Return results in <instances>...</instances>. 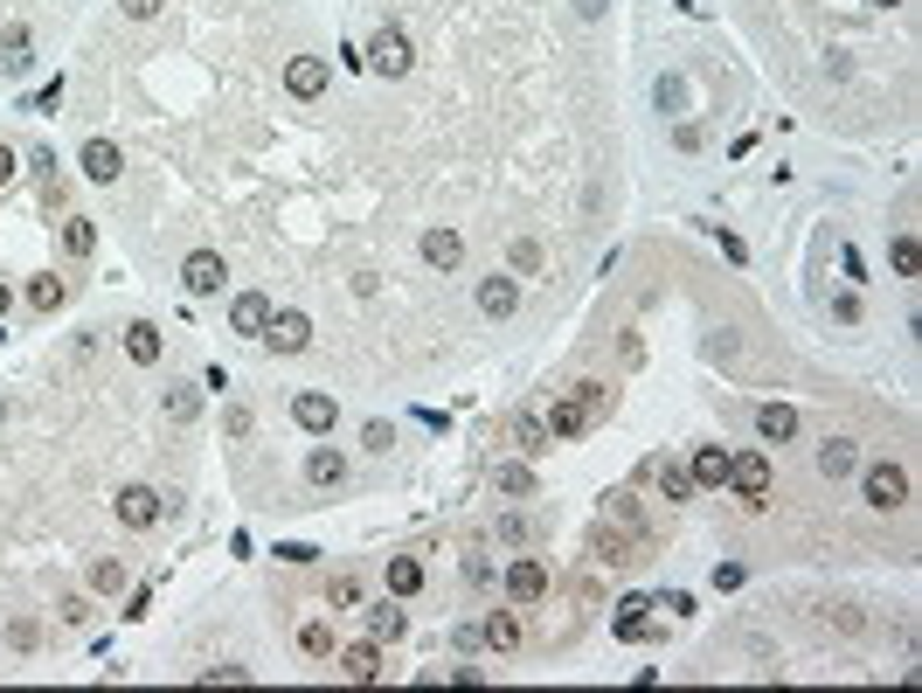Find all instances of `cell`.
<instances>
[{"instance_id": "cell-36", "label": "cell", "mask_w": 922, "mask_h": 693, "mask_svg": "<svg viewBox=\"0 0 922 693\" xmlns=\"http://www.w3.org/2000/svg\"><path fill=\"white\" fill-rule=\"evenodd\" d=\"M888 257H895V271H901V277H915V264H922V250H915V236H909V230L895 236V250H888Z\"/></svg>"}, {"instance_id": "cell-20", "label": "cell", "mask_w": 922, "mask_h": 693, "mask_svg": "<svg viewBox=\"0 0 922 693\" xmlns=\"http://www.w3.org/2000/svg\"><path fill=\"white\" fill-rule=\"evenodd\" d=\"M423 590V561L417 555H389V596H417Z\"/></svg>"}, {"instance_id": "cell-24", "label": "cell", "mask_w": 922, "mask_h": 693, "mask_svg": "<svg viewBox=\"0 0 922 693\" xmlns=\"http://www.w3.org/2000/svg\"><path fill=\"white\" fill-rule=\"evenodd\" d=\"M646 610H652V596H625V604H617V639H652Z\"/></svg>"}, {"instance_id": "cell-4", "label": "cell", "mask_w": 922, "mask_h": 693, "mask_svg": "<svg viewBox=\"0 0 922 693\" xmlns=\"http://www.w3.org/2000/svg\"><path fill=\"white\" fill-rule=\"evenodd\" d=\"M728 485L749 499V507H763L770 499V458L763 451H742V458H728Z\"/></svg>"}, {"instance_id": "cell-47", "label": "cell", "mask_w": 922, "mask_h": 693, "mask_svg": "<svg viewBox=\"0 0 922 693\" xmlns=\"http://www.w3.org/2000/svg\"><path fill=\"white\" fill-rule=\"evenodd\" d=\"M881 8H901V0H881Z\"/></svg>"}, {"instance_id": "cell-3", "label": "cell", "mask_w": 922, "mask_h": 693, "mask_svg": "<svg viewBox=\"0 0 922 693\" xmlns=\"http://www.w3.org/2000/svg\"><path fill=\"white\" fill-rule=\"evenodd\" d=\"M506 604H541L549 596V561H534V555H520V561H506Z\"/></svg>"}, {"instance_id": "cell-37", "label": "cell", "mask_w": 922, "mask_h": 693, "mask_svg": "<svg viewBox=\"0 0 922 693\" xmlns=\"http://www.w3.org/2000/svg\"><path fill=\"white\" fill-rule=\"evenodd\" d=\"M327 604H333V610H354V604H361V583H354V576H333Z\"/></svg>"}, {"instance_id": "cell-15", "label": "cell", "mask_w": 922, "mask_h": 693, "mask_svg": "<svg viewBox=\"0 0 922 693\" xmlns=\"http://www.w3.org/2000/svg\"><path fill=\"white\" fill-rule=\"evenodd\" d=\"M160 347H167V341H160V326H153V320H132V326H125V361L153 368V361H160Z\"/></svg>"}, {"instance_id": "cell-5", "label": "cell", "mask_w": 922, "mask_h": 693, "mask_svg": "<svg viewBox=\"0 0 922 693\" xmlns=\"http://www.w3.org/2000/svg\"><path fill=\"white\" fill-rule=\"evenodd\" d=\"M181 285L195 292V298H216L222 285H230V264H222L216 250H195V257H187V264H181Z\"/></svg>"}, {"instance_id": "cell-31", "label": "cell", "mask_w": 922, "mask_h": 693, "mask_svg": "<svg viewBox=\"0 0 922 693\" xmlns=\"http://www.w3.org/2000/svg\"><path fill=\"white\" fill-rule=\"evenodd\" d=\"M90 590H105V596H119V590H125V561H119V555H105V561H98V569H90Z\"/></svg>"}, {"instance_id": "cell-1", "label": "cell", "mask_w": 922, "mask_h": 693, "mask_svg": "<svg viewBox=\"0 0 922 693\" xmlns=\"http://www.w3.org/2000/svg\"><path fill=\"white\" fill-rule=\"evenodd\" d=\"M361 63L374 70V77H409V63H417V49H409V35L395 28V22H382L368 35V49H361Z\"/></svg>"}, {"instance_id": "cell-33", "label": "cell", "mask_w": 922, "mask_h": 693, "mask_svg": "<svg viewBox=\"0 0 922 693\" xmlns=\"http://www.w3.org/2000/svg\"><path fill=\"white\" fill-rule=\"evenodd\" d=\"M500 493L506 499H527V493H534V472H527V465H500Z\"/></svg>"}, {"instance_id": "cell-30", "label": "cell", "mask_w": 922, "mask_h": 693, "mask_svg": "<svg viewBox=\"0 0 922 693\" xmlns=\"http://www.w3.org/2000/svg\"><path fill=\"white\" fill-rule=\"evenodd\" d=\"M659 493H666V499H693V472H687V465H659Z\"/></svg>"}, {"instance_id": "cell-18", "label": "cell", "mask_w": 922, "mask_h": 693, "mask_svg": "<svg viewBox=\"0 0 922 693\" xmlns=\"http://www.w3.org/2000/svg\"><path fill=\"white\" fill-rule=\"evenodd\" d=\"M514 437H520V451H527V458L555 451V437H549V423H541V409H520V417H514Z\"/></svg>"}, {"instance_id": "cell-22", "label": "cell", "mask_w": 922, "mask_h": 693, "mask_svg": "<svg viewBox=\"0 0 922 693\" xmlns=\"http://www.w3.org/2000/svg\"><path fill=\"white\" fill-rule=\"evenodd\" d=\"M479 639L493 645V652H514V645H520V617H514V610H493V617L479 624Z\"/></svg>"}, {"instance_id": "cell-7", "label": "cell", "mask_w": 922, "mask_h": 693, "mask_svg": "<svg viewBox=\"0 0 922 693\" xmlns=\"http://www.w3.org/2000/svg\"><path fill=\"white\" fill-rule=\"evenodd\" d=\"M333 666H341V680L354 686H368V680H382V645L361 639V645H347V652H333Z\"/></svg>"}, {"instance_id": "cell-6", "label": "cell", "mask_w": 922, "mask_h": 693, "mask_svg": "<svg viewBox=\"0 0 922 693\" xmlns=\"http://www.w3.org/2000/svg\"><path fill=\"white\" fill-rule=\"evenodd\" d=\"M263 341H271L278 354H306V347H312V320H306V312H271Z\"/></svg>"}, {"instance_id": "cell-9", "label": "cell", "mask_w": 922, "mask_h": 693, "mask_svg": "<svg viewBox=\"0 0 922 693\" xmlns=\"http://www.w3.org/2000/svg\"><path fill=\"white\" fill-rule=\"evenodd\" d=\"M77 166H84V181H98V187H111V181H119V174H125V153H119V146H111V139H90V146H84V153H77Z\"/></svg>"}, {"instance_id": "cell-13", "label": "cell", "mask_w": 922, "mask_h": 693, "mask_svg": "<svg viewBox=\"0 0 922 693\" xmlns=\"http://www.w3.org/2000/svg\"><path fill=\"white\" fill-rule=\"evenodd\" d=\"M423 264H430V271H458V264H465V236H458V230H430V236H423Z\"/></svg>"}, {"instance_id": "cell-12", "label": "cell", "mask_w": 922, "mask_h": 693, "mask_svg": "<svg viewBox=\"0 0 922 693\" xmlns=\"http://www.w3.org/2000/svg\"><path fill=\"white\" fill-rule=\"evenodd\" d=\"M285 90H292V98H319V90H327V63H319V55H292V63H285Z\"/></svg>"}, {"instance_id": "cell-23", "label": "cell", "mask_w": 922, "mask_h": 693, "mask_svg": "<svg viewBox=\"0 0 922 693\" xmlns=\"http://www.w3.org/2000/svg\"><path fill=\"white\" fill-rule=\"evenodd\" d=\"M687 472H693V485H728V451H722V444H708V451H693Z\"/></svg>"}, {"instance_id": "cell-45", "label": "cell", "mask_w": 922, "mask_h": 693, "mask_svg": "<svg viewBox=\"0 0 922 693\" xmlns=\"http://www.w3.org/2000/svg\"><path fill=\"white\" fill-rule=\"evenodd\" d=\"M576 14H590V22H597V14H604V0H576Z\"/></svg>"}, {"instance_id": "cell-28", "label": "cell", "mask_w": 922, "mask_h": 693, "mask_svg": "<svg viewBox=\"0 0 922 693\" xmlns=\"http://www.w3.org/2000/svg\"><path fill=\"white\" fill-rule=\"evenodd\" d=\"M569 396L582 403V417H590V423H604V417H611V388H604V382H576Z\"/></svg>"}, {"instance_id": "cell-38", "label": "cell", "mask_w": 922, "mask_h": 693, "mask_svg": "<svg viewBox=\"0 0 922 693\" xmlns=\"http://www.w3.org/2000/svg\"><path fill=\"white\" fill-rule=\"evenodd\" d=\"M597 561H631V541L604 528V534H597Z\"/></svg>"}, {"instance_id": "cell-39", "label": "cell", "mask_w": 922, "mask_h": 693, "mask_svg": "<svg viewBox=\"0 0 922 693\" xmlns=\"http://www.w3.org/2000/svg\"><path fill=\"white\" fill-rule=\"evenodd\" d=\"M222 680H230V686H243L250 672H243V666H209V672H201V686H222Z\"/></svg>"}, {"instance_id": "cell-10", "label": "cell", "mask_w": 922, "mask_h": 693, "mask_svg": "<svg viewBox=\"0 0 922 693\" xmlns=\"http://www.w3.org/2000/svg\"><path fill=\"white\" fill-rule=\"evenodd\" d=\"M333 417H341V403H333V396H319V388H306V396L292 403V423H298V430H312V437H327Z\"/></svg>"}, {"instance_id": "cell-41", "label": "cell", "mask_w": 922, "mask_h": 693, "mask_svg": "<svg viewBox=\"0 0 922 693\" xmlns=\"http://www.w3.org/2000/svg\"><path fill=\"white\" fill-rule=\"evenodd\" d=\"M541 264V243H514V271H534Z\"/></svg>"}, {"instance_id": "cell-8", "label": "cell", "mask_w": 922, "mask_h": 693, "mask_svg": "<svg viewBox=\"0 0 922 693\" xmlns=\"http://www.w3.org/2000/svg\"><path fill=\"white\" fill-rule=\"evenodd\" d=\"M263 326H271V298H263V292H236V298H230V333H250V341H263Z\"/></svg>"}, {"instance_id": "cell-34", "label": "cell", "mask_w": 922, "mask_h": 693, "mask_svg": "<svg viewBox=\"0 0 922 693\" xmlns=\"http://www.w3.org/2000/svg\"><path fill=\"white\" fill-rule=\"evenodd\" d=\"M195 409H201L195 388H167V417H174V423H195Z\"/></svg>"}, {"instance_id": "cell-2", "label": "cell", "mask_w": 922, "mask_h": 693, "mask_svg": "<svg viewBox=\"0 0 922 693\" xmlns=\"http://www.w3.org/2000/svg\"><path fill=\"white\" fill-rule=\"evenodd\" d=\"M860 499L881 507V513H901L909 507V472H901V465H868V472H860Z\"/></svg>"}, {"instance_id": "cell-16", "label": "cell", "mask_w": 922, "mask_h": 693, "mask_svg": "<svg viewBox=\"0 0 922 693\" xmlns=\"http://www.w3.org/2000/svg\"><path fill=\"white\" fill-rule=\"evenodd\" d=\"M514 306H520V285H514V277H485V285H479V312H485V320H506Z\"/></svg>"}, {"instance_id": "cell-43", "label": "cell", "mask_w": 922, "mask_h": 693, "mask_svg": "<svg viewBox=\"0 0 922 693\" xmlns=\"http://www.w3.org/2000/svg\"><path fill=\"white\" fill-rule=\"evenodd\" d=\"M500 541H506V548H514V541H527V520H520V513H506V520H500Z\"/></svg>"}, {"instance_id": "cell-42", "label": "cell", "mask_w": 922, "mask_h": 693, "mask_svg": "<svg viewBox=\"0 0 922 693\" xmlns=\"http://www.w3.org/2000/svg\"><path fill=\"white\" fill-rule=\"evenodd\" d=\"M56 104H63V77H56V84H42V90H35V111H56Z\"/></svg>"}, {"instance_id": "cell-14", "label": "cell", "mask_w": 922, "mask_h": 693, "mask_svg": "<svg viewBox=\"0 0 922 693\" xmlns=\"http://www.w3.org/2000/svg\"><path fill=\"white\" fill-rule=\"evenodd\" d=\"M819 472H825V479H853V472H860V444H853V437H825V444H819Z\"/></svg>"}, {"instance_id": "cell-21", "label": "cell", "mask_w": 922, "mask_h": 693, "mask_svg": "<svg viewBox=\"0 0 922 693\" xmlns=\"http://www.w3.org/2000/svg\"><path fill=\"white\" fill-rule=\"evenodd\" d=\"M403 624H409V617H403V610H395V604H389V596H382V604H374V610H368V639H374V645H395V639H403Z\"/></svg>"}, {"instance_id": "cell-29", "label": "cell", "mask_w": 922, "mask_h": 693, "mask_svg": "<svg viewBox=\"0 0 922 693\" xmlns=\"http://www.w3.org/2000/svg\"><path fill=\"white\" fill-rule=\"evenodd\" d=\"M63 298H70L63 277H35V285H28V306L35 312H63Z\"/></svg>"}, {"instance_id": "cell-27", "label": "cell", "mask_w": 922, "mask_h": 693, "mask_svg": "<svg viewBox=\"0 0 922 693\" xmlns=\"http://www.w3.org/2000/svg\"><path fill=\"white\" fill-rule=\"evenodd\" d=\"M63 250H70V257H90V250H98V222H90V215H70V222H63Z\"/></svg>"}, {"instance_id": "cell-35", "label": "cell", "mask_w": 922, "mask_h": 693, "mask_svg": "<svg viewBox=\"0 0 922 693\" xmlns=\"http://www.w3.org/2000/svg\"><path fill=\"white\" fill-rule=\"evenodd\" d=\"M8 645H14V652H35V645H42V624H35V617H14V624H8Z\"/></svg>"}, {"instance_id": "cell-32", "label": "cell", "mask_w": 922, "mask_h": 693, "mask_svg": "<svg viewBox=\"0 0 922 693\" xmlns=\"http://www.w3.org/2000/svg\"><path fill=\"white\" fill-rule=\"evenodd\" d=\"M0 63L8 70H28L35 55H28V28H8V42H0Z\"/></svg>"}, {"instance_id": "cell-26", "label": "cell", "mask_w": 922, "mask_h": 693, "mask_svg": "<svg viewBox=\"0 0 922 693\" xmlns=\"http://www.w3.org/2000/svg\"><path fill=\"white\" fill-rule=\"evenodd\" d=\"M298 652H306V659H333V624H327V617L298 624Z\"/></svg>"}, {"instance_id": "cell-48", "label": "cell", "mask_w": 922, "mask_h": 693, "mask_svg": "<svg viewBox=\"0 0 922 693\" xmlns=\"http://www.w3.org/2000/svg\"><path fill=\"white\" fill-rule=\"evenodd\" d=\"M0 417H8V403H0Z\"/></svg>"}, {"instance_id": "cell-17", "label": "cell", "mask_w": 922, "mask_h": 693, "mask_svg": "<svg viewBox=\"0 0 922 693\" xmlns=\"http://www.w3.org/2000/svg\"><path fill=\"white\" fill-rule=\"evenodd\" d=\"M541 423H549V437H582V430H590V417H582L576 396H555V409H549Z\"/></svg>"}, {"instance_id": "cell-46", "label": "cell", "mask_w": 922, "mask_h": 693, "mask_svg": "<svg viewBox=\"0 0 922 693\" xmlns=\"http://www.w3.org/2000/svg\"><path fill=\"white\" fill-rule=\"evenodd\" d=\"M0 320H8V285H0Z\"/></svg>"}, {"instance_id": "cell-40", "label": "cell", "mask_w": 922, "mask_h": 693, "mask_svg": "<svg viewBox=\"0 0 922 693\" xmlns=\"http://www.w3.org/2000/svg\"><path fill=\"white\" fill-rule=\"evenodd\" d=\"M119 14H132V22H153L160 0H119Z\"/></svg>"}, {"instance_id": "cell-25", "label": "cell", "mask_w": 922, "mask_h": 693, "mask_svg": "<svg viewBox=\"0 0 922 693\" xmlns=\"http://www.w3.org/2000/svg\"><path fill=\"white\" fill-rule=\"evenodd\" d=\"M306 479H312V485H347V458H341V451H312V458H306Z\"/></svg>"}, {"instance_id": "cell-11", "label": "cell", "mask_w": 922, "mask_h": 693, "mask_svg": "<svg viewBox=\"0 0 922 693\" xmlns=\"http://www.w3.org/2000/svg\"><path fill=\"white\" fill-rule=\"evenodd\" d=\"M119 520H125V528H153V520H160V493H153V485H125V493H119Z\"/></svg>"}, {"instance_id": "cell-44", "label": "cell", "mask_w": 922, "mask_h": 693, "mask_svg": "<svg viewBox=\"0 0 922 693\" xmlns=\"http://www.w3.org/2000/svg\"><path fill=\"white\" fill-rule=\"evenodd\" d=\"M14 174H22V160H14V146H8V139H0V187H8Z\"/></svg>"}, {"instance_id": "cell-19", "label": "cell", "mask_w": 922, "mask_h": 693, "mask_svg": "<svg viewBox=\"0 0 922 693\" xmlns=\"http://www.w3.org/2000/svg\"><path fill=\"white\" fill-rule=\"evenodd\" d=\"M757 430H763L770 444L798 437V409H790V403H763V409H757Z\"/></svg>"}]
</instances>
